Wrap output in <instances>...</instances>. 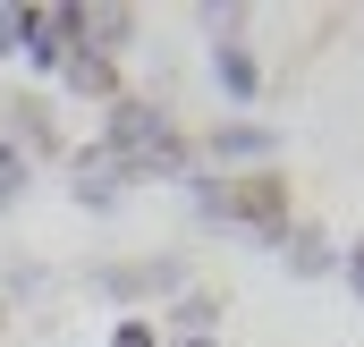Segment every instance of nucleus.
Masks as SVG:
<instances>
[{"label":"nucleus","mask_w":364,"mask_h":347,"mask_svg":"<svg viewBox=\"0 0 364 347\" xmlns=\"http://www.w3.org/2000/svg\"><path fill=\"white\" fill-rule=\"evenodd\" d=\"M119 170H127V186L136 178H195V144H186L178 127H170V110L161 102H136V93H119L110 102V119H102V136H93Z\"/></svg>","instance_id":"nucleus-1"},{"label":"nucleus","mask_w":364,"mask_h":347,"mask_svg":"<svg viewBox=\"0 0 364 347\" xmlns=\"http://www.w3.org/2000/svg\"><path fill=\"white\" fill-rule=\"evenodd\" d=\"M60 9H68V51L119 60V51L136 43V9H119V0H60Z\"/></svg>","instance_id":"nucleus-2"},{"label":"nucleus","mask_w":364,"mask_h":347,"mask_svg":"<svg viewBox=\"0 0 364 347\" xmlns=\"http://www.w3.org/2000/svg\"><path fill=\"white\" fill-rule=\"evenodd\" d=\"M272 153H279V136L263 127V119H229V127H212V136H203V161H212V178H229V170L255 178ZM203 161H195V170H203Z\"/></svg>","instance_id":"nucleus-3"},{"label":"nucleus","mask_w":364,"mask_h":347,"mask_svg":"<svg viewBox=\"0 0 364 347\" xmlns=\"http://www.w3.org/2000/svg\"><path fill=\"white\" fill-rule=\"evenodd\" d=\"M186 271H178V255H153V262H102L93 271V288L102 297H119V305H144V297H170Z\"/></svg>","instance_id":"nucleus-4"},{"label":"nucleus","mask_w":364,"mask_h":347,"mask_svg":"<svg viewBox=\"0 0 364 347\" xmlns=\"http://www.w3.org/2000/svg\"><path fill=\"white\" fill-rule=\"evenodd\" d=\"M68 186H77V203H85V212H110V203L127 195V170H119L102 144H77V153H68Z\"/></svg>","instance_id":"nucleus-5"},{"label":"nucleus","mask_w":364,"mask_h":347,"mask_svg":"<svg viewBox=\"0 0 364 347\" xmlns=\"http://www.w3.org/2000/svg\"><path fill=\"white\" fill-rule=\"evenodd\" d=\"M60 85L77 93V102H102V110H110V102H119V60H102V51H68V60H60Z\"/></svg>","instance_id":"nucleus-6"},{"label":"nucleus","mask_w":364,"mask_h":347,"mask_svg":"<svg viewBox=\"0 0 364 347\" xmlns=\"http://www.w3.org/2000/svg\"><path fill=\"white\" fill-rule=\"evenodd\" d=\"M186 203H195V220H203V229L237 237V178H212V170H195V178H186Z\"/></svg>","instance_id":"nucleus-7"},{"label":"nucleus","mask_w":364,"mask_h":347,"mask_svg":"<svg viewBox=\"0 0 364 347\" xmlns=\"http://www.w3.org/2000/svg\"><path fill=\"white\" fill-rule=\"evenodd\" d=\"M212 85H220V102H255L263 93V60L246 43H212Z\"/></svg>","instance_id":"nucleus-8"},{"label":"nucleus","mask_w":364,"mask_h":347,"mask_svg":"<svg viewBox=\"0 0 364 347\" xmlns=\"http://www.w3.org/2000/svg\"><path fill=\"white\" fill-rule=\"evenodd\" d=\"M68 60V9H34V34H26V68L34 77H60Z\"/></svg>","instance_id":"nucleus-9"},{"label":"nucleus","mask_w":364,"mask_h":347,"mask_svg":"<svg viewBox=\"0 0 364 347\" xmlns=\"http://www.w3.org/2000/svg\"><path fill=\"white\" fill-rule=\"evenodd\" d=\"M279 255H288V271H305V279H322V271L339 262V255H331V237H322V229H305V220L279 237Z\"/></svg>","instance_id":"nucleus-10"},{"label":"nucleus","mask_w":364,"mask_h":347,"mask_svg":"<svg viewBox=\"0 0 364 347\" xmlns=\"http://www.w3.org/2000/svg\"><path fill=\"white\" fill-rule=\"evenodd\" d=\"M170 322H178V339H212V322H220V297H212V288H186L178 305H170Z\"/></svg>","instance_id":"nucleus-11"},{"label":"nucleus","mask_w":364,"mask_h":347,"mask_svg":"<svg viewBox=\"0 0 364 347\" xmlns=\"http://www.w3.org/2000/svg\"><path fill=\"white\" fill-rule=\"evenodd\" d=\"M26 34H34V0H0V60H26Z\"/></svg>","instance_id":"nucleus-12"},{"label":"nucleus","mask_w":364,"mask_h":347,"mask_svg":"<svg viewBox=\"0 0 364 347\" xmlns=\"http://www.w3.org/2000/svg\"><path fill=\"white\" fill-rule=\"evenodd\" d=\"M26 186H34V161L17 153V136H0V212H9V203H17Z\"/></svg>","instance_id":"nucleus-13"},{"label":"nucleus","mask_w":364,"mask_h":347,"mask_svg":"<svg viewBox=\"0 0 364 347\" xmlns=\"http://www.w3.org/2000/svg\"><path fill=\"white\" fill-rule=\"evenodd\" d=\"M195 17H203L212 43H246V17H255V9H195Z\"/></svg>","instance_id":"nucleus-14"},{"label":"nucleus","mask_w":364,"mask_h":347,"mask_svg":"<svg viewBox=\"0 0 364 347\" xmlns=\"http://www.w3.org/2000/svg\"><path fill=\"white\" fill-rule=\"evenodd\" d=\"M17 127H26V144L60 153V136H51V110H43V102H17Z\"/></svg>","instance_id":"nucleus-15"},{"label":"nucleus","mask_w":364,"mask_h":347,"mask_svg":"<svg viewBox=\"0 0 364 347\" xmlns=\"http://www.w3.org/2000/svg\"><path fill=\"white\" fill-rule=\"evenodd\" d=\"M110 347H170V339H161V331H153V322H144V314H127V322H119V331H110Z\"/></svg>","instance_id":"nucleus-16"},{"label":"nucleus","mask_w":364,"mask_h":347,"mask_svg":"<svg viewBox=\"0 0 364 347\" xmlns=\"http://www.w3.org/2000/svg\"><path fill=\"white\" fill-rule=\"evenodd\" d=\"M339 271H348V288H356V305H364V237L348 246V255H339Z\"/></svg>","instance_id":"nucleus-17"},{"label":"nucleus","mask_w":364,"mask_h":347,"mask_svg":"<svg viewBox=\"0 0 364 347\" xmlns=\"http://www.w3.org/2000/svg\"><path fill=\"white\" fill-rule=\"evenodd\" d=\"M178 347H220V339H178Z\"/></svg>","instance_id":"nucleus-18"}]
</instances>
